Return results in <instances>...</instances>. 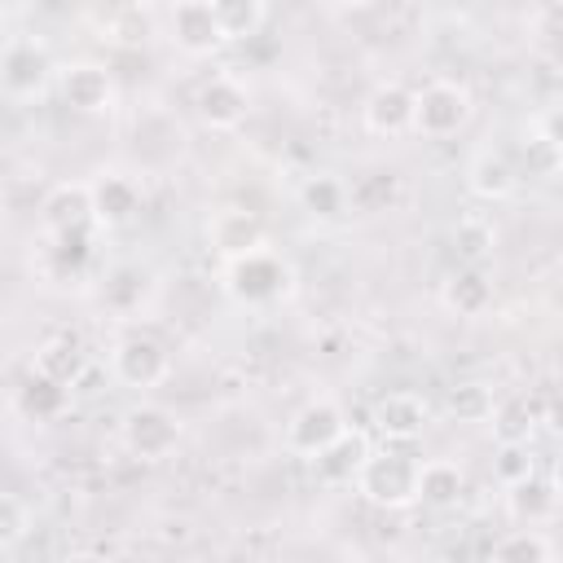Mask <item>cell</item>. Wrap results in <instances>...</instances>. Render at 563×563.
Instances as JSON below:
<instances>
[{"mask_svg": "<svg viewBox=\"0 0 563 563\" xmlns=\"http://www.w3.org/2000/svg\"><path fill=\"white\" fill-rule=\"evenodd\" d=\"M220 286L242 308H277V303H286L295 295L299 273L277 246L264 242V246H255L246 255L220 260Z\"/></svg>", "mask_w": 563, "mask_h": 563, "instance_id": "obj_1", "label": "cell"}, {"mask_svg": "<svg viewBox=\"0 0 563 563\" xmlns=\"http://www.w3.org/2000/svg\"><path fill=\"white\" fill-rule=\"evenodd\" d=\"M352 488L378 510H405V506L418 501V457H409L405 444L369 449Z\"/></svg>", "mask_w": 563, "mask_h": 563, "instance_id": "obj_2", "label": "cell"}, {"mask_svg": "<svg viewBox=\"0 0 563 563\" xmlns=\"http://www.w3.org/2000/svg\"><path fill=\"white\" fill-rule=\"evenodd\" d=\"M57 62L40 35H9L0 53V88L9 101L26 106L40 101L48 88H57Z\"/></svg>", "mask_w": 563, "mask_h": 563, "instance_id": "obj_3", "label": "cell"}, {"mask_svg": "<svg viewBox=\"0 0 563 563\" xmlns=\"http://www.w3.org/2000/svg\"><path fill=\"white\" fill-rule=\"evenodd\" d=\"M475 114V97L462 79H427L413 88V132L427 141L457 136Z\"/></svg>", "mask_w": 563, "mask_h": 563, "instance_id": "obj_4", "label": "cell"}, {"mask_svg": "<svg viewBox=\"0 0 563 563\" xmlns=\"http://www.w3.org/2000/svg\"><path fill=\"white\" fill-rule=\"evenodd\" d=\"M119 435H123V449H128L132 457H141V462H163V457L176 453V444H180V435H185V422H180L176 409L154 405V400H141V405H132V409L123 413Z\"/></svg>", "mask_w": 563, "mask_h": 563, "instance_id": "obj_5", "label": "cell"}, {"mask_svg": "<svg viewBox=\"0 0 563 563\" xmlns=\"http://www.w3.org/2000/svg\"><path fill=\"white\" fill-rule=\"evenodd\" d=\"M110 374H114V383H123L132 391H150V387L167 383L172 352L154 330H132L110 347Z\"/></svg>", "mask_w": 563, "mask_h": 563, "instance_id": "obj_6", "label": "cell"}, {"mask_svg": "<svg viewBox=\"0 0 563 563\" xmlns=\"http://www.w3.org/2000/svg\"><path fill=\"white\" fill-rule=\"evenodd\" d=\"M343 431H347L343 405H339L334 396H312V400H303V405L290 413V422H286V431H282V444H286V453L312 462V457L325 453Z\"/></svg>", "mask_w": 563, "mask_h": 563, "instance_id": "obj_7", "label": "cell"}, {"mask_svg": "<svg viewBox=\"0 0 563 563\" xmlns=\"http://www.w3.org/2000/svg\"><path fill=\"white\" fill-rule=\"evenodd\" d=\"M194 114H198V123L211 128V132H233V128H242L246 114H251V88H246V79L233 75V70H216L211 79L198 84V92H194Z\"/></svg>", "mask_w": 563, "mask_h": 563, "instance_id": "obj_8", "label": "cell"}, {"mask_svg": "<svg viewBox=\"0 0 563 563\" xmlns=\"http://www.w3.org/2000/svg\"><path fill=\"white\" fill-rule=\"evenodd\" d=\"M57 97L75 114H110L119 101V88L101 62H70L57 70Z\"/></svg>", "mask_w": 563, "mask_h": 563, "instance_id": "obj_9", "label": "cell"}, {"mask_svg": "<svg viewBox=\"0 0 563 563\" xmlns=\"http://www.w3.org/2000/svg\"><path fill=\"white\" fill-rule=\"evenodd\" d=\"M167 40L185 53V57H211L224 44V31L216 22L211 0H176L167 13Z\"/></svg>", "mask_w": 563, "mask_h": 563, "instance_id": "obj_10", "label": "cell"}, {"mask_svg": "<svg viewBox=\"0 0 563 563\" xmlns=\"http://www.w3.org/2000/svg\"><path fill=\"white\" fill-rule=\"evenodd\" d=\"M92 185V224L97 229H123L136 220L141 202H145V189L136 176L128 172H101L88 180Z\"/></svg>", "mask_w": 563, "mask_h": 563, "instance_id": "obj_11", "label": "cell"}, {"mask_svg": "<svg viewBox=\"0 0 563 563\" xmlns=\"http://www.w3.org/2000/svg\"><path fill=\"white\" fill-rule=\"evenodd\" d=\"M361 123H365V132L387 136V141L409 136L413 132V88H405L400 79L378 84L361 106Z\"/></svg>", "mask_w": 563, "mask_h": 563, "instance_id": "obj_12", "label": "cell"}, {"mask_svg": "<svg viewBox=\"0 0 563 563\" xmlns=\"http://www.w3.org/2000/svg\"><path fill=\"white\" fill-rule=\"evenodd\" d=\"M427 418H431L427 400H422L418 391H409V387L387 391V396L374 400V431H378L387 444H409V440H418V435L427 431Z\"/></svg>", "mask_w": 563, "mask_h": 563, "instance_id": "obj_13", "label": "cell"}, {"mask_svg": "<svg viewBox=\"0 0 563 563\" xmlns=\"http://www.w3.org/2000/svg\"><path fill=\"white\" fill-rule=\"evenodd\" d=\"M92 224V185L88 180H57L40 198V229L44 233H75Z\"/></svg>", "mask_w": 563, "mask_h": 563, "instance_id": "obj_14", "label": "cell"}, {"mask_svg": "<svg viewBox=\"0 0 563 563\" xmlns=\"http://www.w3.org/2000/svg\"><path fill=\"white\" fill-rule=\"evenodd\" d=\"M207 242H211V251H216L220 260H233V255H246V251L264 246V242H268V229H264V220H260L255 211H246V207H220V211H211V220H207Z\"/></svg>", "mask_w": 563, "mask_h": 563, "instance_id": "obj_15", "label": "cell"}, {"mask_svg": "<svg viewBox=\"0 0 563 563\" xmlns=\"http://www.w3.org/2000/svg\"><path fill=\"white\" fill-rule=\"evenodd\" d=\"M440 303L444 312L466 317V321L484 317L493 308V277L484 273V264H462L457 273H449L440 282Z\"/></svg>", "mask_w": 563, "mask_h": 563, "instance_id": "obj_16", "label": "cell"}, {"mask_svg": "<svg viewBox=\"0 0 563 563\" xmlns=\"http://www.w3.org/2000/svg\"><path fill=\"white\" fill-rule=\"evenodd\" d=\"M466 189L479 202H506L519 189V167L506 150H479L466 163Z\"/></svg>", "mask_w": 563, "mask_h": 563, "instance_id": "obj_17", "label": "cell"}, {"mask_svg": "<svg viewBox=\"0 0 563 563\" xmlns=\"http://www.w3.org/2000/svg\"><path fill=\"white\" fill-rule=\"evenodd\" d=\"M466 493V471L453 457H427L418 462V501L431 510H453Z\"/></svg>", "mask_w": 563, "mask_h": 563, "instance_id": "obj_18", "label": "cell"}, {"mask_svg": "<svg viewBox=\"0 0 563 563\" xmlns=\"http://www.w3.org/2000/svg\"><path fill=\"white\" fill-rule=\"evenodd\" d=\"M559 501H563V497H559L554 484L541 479V475H528V479H519V484L506 488V510H510V519H515V523H528V528L550 523L554 510H559Z\"/></svg>", "mask_w": 563, "mask_h": 563, "instance_id": "obj_19", "label": "cell"}, {"mask_svg": "<svg viewBox=\"0 0 563 563\" xmlns=\"http://www.w3.org/2000/svg\"><path fill=\"white\" fill-rule=\"evenodd\" d=\"M365 457H369V440H365L361 431H352V427H347V431H343L325 453H317V457H312V466H317V475H321L325 484H352Z\"/></svg>", "mask_w": 563, "mask_h": 563, "instance_id": "obj_20", "label": "cell"}, {"mask_svg": "<svg viewBox=\"0 0 563 563\" xmlns=\"http://www.w3.org/2000/svg\"><path fill=\"white\" fill-rule=\"evenodd\" d=\"M510 158H515L519 176L528 172V176H537V180H554V176L563 172V145H559L554 136H545L537 123L523 128V136H519V145H515Z\"/></svg>", "mask_w": 563, "mask_h": 563, "instance_id": "obj_21", "label": "cell"}, {"mask_svg": "<svg viewBox=\"0 0 563 563\" xmlns=\"http://www.w3.org/2000/svg\"><path fill=\"white\" fill-rule=\"evenodd\" d=\"M453 251L462 264H488L497 251V224L484 211H466L453 220Z\"/></svg>", "mask_w": 563, "mask_h": 563, "instance_id": "obj_22", "label": "cell"}, {"mask_svg": "<svg viewBox=\"0 0 563 563\" xmlns=\"http://www.w3.org/2000/svg\"><path fill=\"white\" fill-rule=\"evenodd\" d=\"M145 295H150V273H145L141 264H119V268H110V273H106L101 303H106L110 312L132 317V312H141Z\"/></svg>", "mask_w": 563, "mask_h": 563, "instance_id": "obj_23", "label": "cell"}, {"mask_svg": "<svg viewBox=\"0 0 563 563\" xmlns=\"http://www.w3.org/2000/svg\"><path fill=\"white\" fill-rule=\"evenodd\" d=\"M211 9L224 31V44H246L268 22V0H211Z\"/></svg>", "mask_w": 563, "mask_h": 563, "instance_id": "obj_24", "label": "cell"}, {"mask_svg": "<svg viewBox=\"0 0 563 563\" xmlns=\"http://www.w3.org/2000/svg\"><path fill=\"white\" fill-rule=\"evenodd\" d=\"M66 405H70V387L57 383V378H48V374H40V369H31V378L18 387V409L26 418H35V422L57 418Z\"/></svg>", "mask_w": 563, "mask_h": 563, "instance_id": "obj_25", "label": "cell"}, {"mask_svg": "<svg viewBox=\"0 0 563 563\" xmlns=\"http://www.w3.org/2000/svg\"><path fill=\"white\" fill-rule=\"evenodd\" d=\"M299 202H303V211H308V216H317V220H339V216H347V211H352L347 180H339V176H330V172L308 176V180H303V189H299Z\"/></svg>", "mask_w": 563, "mask_h": 563, "instance_id": "obj_26", "label": "cell"}, {"mask_svg": "<svg viewBox=\"0 0 563 563\" xmlns=\"http://www.w3.org/2000/svg\"><path fill=\"white\" fill-rule=\"evenodd\" d=\"M554 554H559L554 541H550L541 528H528V523L510 528L506 537H497V541L488 545V559H501V563H545V559H554Z\"/></svg>", "mask_w": 563, "mask_h": 563, "instance_id": "obj_27", "label": "cell"}, {"mask_svg": "<svg viewBox=\"0 0 563 563\" xmlns=\"http://www.w3.org/2000/svg\"><path fill=\"white\" fill-rule=\"evenodd\" d=\"M537 422H541V409H537L528 396H506V400H497V405H493V418H488L497 444L532 440V427H537Z\"/></svg>", "mask_w": 563, "mask_h": 563, "instance_id": "obj_28", "label": "cell"}, {"mask_svg": "<svg viewBox=\"0 0 563 563\" xmlns=\"http://www.w3.org/2000/svg\"><path fill=\"white\" fill-rule=\"evenodd\" d=\"M347 198H352V211L378 216V211H387V207L400 198V176H396V172L374 167V172H365V176L347 180Z\"/></svg>", "mask_w": 563, "mask_h": 563, "instance_id": "obj_29", "label": "cell"}, {"mask_svg": "<svg viewBox=\"0 0 563 563\" xmlns=\"http://www.w3.org/2000/svg\"><path fill=\"white\" fill-rule=\"evenodd\" d=\"M493 387H484V383H457V387H449L444 391V413L453 418V422H488L493 418Z\"/></svg>", "mask_w": 563, "mask_h": 563, "instance_id": "obj_30", "label": "cell"}, {"mask_svg": "<svg viewBox=\"0 0 563 563\" xmlns=\"http://www.w3.org/2000/svg\"><path fill=\"white\" fill-rule=\"evenodd\" d=\"M35 369L48 374V378H57V383H66V387H75L79 374H84V352H79L70 339H48V343L35 352Z\"/></svg>", "mask_w": 563, "mask_h": 563, "instance_id": "obj_31", "label": "cell"}, {"mask_svg": "<svg viewBox=\"0 0 563 563\" xmlns=\"http://www.w3.org/2000/svg\"><path fill=\"white\" fill-rule=\"evenodd\" d=\"M493 475L501 479V488H510V484L537 475V453H532V444H528V440H519V444H497Z\"/></svg>", "mask_w": 563, "mask_h": 563, "instance_id": "obj_32", "label": "cell"}, {"mask_svg": "<svg viewBox=\"0 0 563 563\" xmlns=\"http://www.w3.org/2000/svg\"><path fill=\"white\" fill-rule=\"evenodd\" d=\"M31 510H26V501L18 497V493H4L0 497V554H13L18 545H22V537L31 532Z\"/></svg>", "mask_w": 563, "mask_h": 563, "instance_id": "obj_33", "label": "cell"}, {"mask_svg": "<svg viewBox=\"0 0 563 563\" xmlns=\"http://www.w3.org/2000/svg\"><path fill=\"white\" fill-rule=\"evenodd\" d=\"M541 422H545V431L563 435V387H554V391L541 400Z\"/></svg>", "mask_w": 563, "mask_h": 563, "instance_id": "obj_34", "label": "cell"}, {"mask_svg": "<svg viewBox=\"0 0 563 563\" xmlns=\"http://www.w3.org/2000/svg\"><path fill=\"white\" fill-rule=\"evenodd\" d=\"M537 128L563 145V101H554L550 110H541V114H537Z\"/></svg>", "mask_w": 563, "mask_h": 563, "instance_id": "obj_35", "label": "cell"}, {"mask_svg": "<svg viewBox=\"0 0 563 563\" xmlns=\"http://www.w3.org/2000/svg\"><path fill=\"white\" fill-rule=\"evenodd\" d=\"M550 484H554V493L563 497V457H554V466H550Z\"/></svg>", "mask_w": 563, "mask_h": 563, "instance_id": "obj_36", "label": "cell"}, {"mask_svg": "<svg viewBox=\"0 0 563 563\" xmlns=\"http://www.w3.org/2000/svg\"><path fill=\"white\" fill-rule=\"evenodd\" d=\"M325 4H334V9H369L378 0H325Z\"/></svg>", "mask_w": 563, "mask_h": 563, "instance_id": "obj_37", "label": "cell"}, {"mask_svg": "<svg viewBox=\"0 0 563 563\" xmlns=\"http://www.w3.org/2000/svg\"><path fill=\"white\" fill-rule=\"evenodd\" d=\"M119 4H123V9H145L150 0H119Z\"/></svg>", "mask_w": 563, "mask_h": 563, "instance_id": "obj_38", "label": "cell"}, {"mask_svg": "<svg viewBox=\"0 0 563 563\" xmlns=\"http://www.w3.org/2000/svg\"><path fill=\"white\" fill-rule=\"evenodd\" d=\"M554 84H559V101H563V66L554 70Z\"/></svg>", "mask_w": 563, "mask_h": 563, "instance_id": "obj_39", "label": "cell"}]
</instances>
